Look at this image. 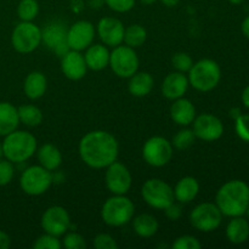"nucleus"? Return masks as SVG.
<instances>
[{"label": "nucleus", "mask_w": 249, "mask_h": 249, "mask_svg": "<svg viewBox=\"0 0 249 249\" xmlns=\"http://www.w3.org/2000/svg\"><path fill=\"white\" fill-rule=\"evenodd\" d=\"M191 225L202 232H211L216 230L223 221V213L214 203H201L195 207L190 214Z\"/></svg>", "instance_id": "nucleus-10"}, {"label": "nucleus", "mask_w": 249, "mask_h": 249, "mask_svg": "<svg viewBox=\"0 0 249 249\" xmlns=\"http://www.w3.org/2000/svg\"><path fill=\"white\" fill-rule=\"evenodd\" d=\"M163 4L168 7H173V6H177L179 4V0H162Z\"/></svg>", "instance_id": "nucleus-46"}, {"label": "nucleus", "mask_w": 249, "mask_h": 249, "mask_svg": "<svg viewBox=\"0 0 249 249\" xmlns=\"http://www.w3.org/2000/svg\"><path fill=\"white\" fill-rule=\"evenodd\" d=\"M215 201L223 215L242 216L249 204V186L242 180L228 181L219 189Z\"/></svg>", "instance_id": "nucleus-2"}, {"label": "nucleus", "mask_w": 249, "mask_h": 249, "mask_svg": "<svg viewBox=\"0 0 249 249\" xmlns=\"http://www.w3.org/2000/svg\"><path fill=\"white\" fill-rule=\"evenodd\" d=\"M62 247L67 249H85L87 248V242L84 237L77 232L66 233L62 240Z\"/></svg>", "instance_id": "nucleus-35"}, {"label": "nucleus", "mask_w": 249, "mask_h": 249, "mask_svg": "<svg viewBox=\"0 0 249 249\" xmlns=\"http://www.w3.org/2000/svg\"><path fill=\"white\" fill-rule=\"evenodd\" d=\"M147 38L146 29L140 24H131L124 31L123 41L130 48L135 49L142 45Z\"/></svg>", "instance_id": "nucleus-30"}, {"label": "nucleus", "mask_w": 249, "mask_h": 249, "mask_svg": "<svg viewBox=\"0 0 249 249\" xmlns=\"http://www.w3.org/2000/svg\"><path fill=\"white\" fill-rule=\"evenodd\" d=\"M229 1H230L231 4H233V5H238V4H242L245 0H229Z\"/></svg>", "instance_id": "nucleus-48"}, {"label": "nucleus", "mask_w": 249, "mask_h": 249, "mask_svg": "<svg viewBox=\"0 0 249 249\" xmlns=\"http://www.w3.org/2000/svg\"><path fill=\"white\" fill-rule=\"evenodd\" d=\"M192 123H194V133L196 138L203 141L212 142V141L218 140L224 133L223 123L218 117L213 114H199Z\"/></svg>", "instance_id": "nucleus-14"}, {"label": "nucleus", "mask_w": 249, "mask_h": 249, "mask_svg": "<svg viewBox=\"0 0 249 249\" xmlns=\"http://www.w3.org/2000/svg\"><path fill=\"white\" fill-rule=\"evenodd\" d=\"M118 152L119 146L116 138L107 131H90L79 142L80 158L94 169L107 168L116 162Z\"/></svg>", "instance_id": "nucleus-1"}, {"label": "nucleus", "mask_w": 249, "mask_h": 249, "mask_svg": "<svg viewBox=\"0 0 249 249\" xmlns=\"http://www.w3.org/2000/svg\"><path fill=\"white\" fill-rule=\"evenodd\" d=\"M141 2H142V4H146V5H151V4H153V2H156L157 1V0H140Z\"/></svg>", "instance_id": "nucleus-47"}, {"label": "nucleus", "mask_w": 249, "mask_h": 249, "mask_svg": "<svg viewBox=\"0 0 249 249\" xmlns=\"http://www.w3.org/2000/svg\"><path fill=\"white\" fill-rule=\"evenodd\" d=\"M61 247H62V243L60 242V240L50 233L40 236L33 243L34 249H61Z\"/></svg>", "instance_id": "nucleus-33"}, {"label": "nucleus", "mask_w": 249, "mask_h": 249, "mask_svg": "<svg viewBox=\"0 0 249 249\" xmlns=\"http://www.w3.org/2000/svg\"><path fill=\"white\" fill-rule=\"evenodd\" d=\"M48 80L41 72H32L27 75L23 84L24 94L28 99L38 100L45 94Z\"/></svg>", "instance_id": "nucleus-23"}, {"label": "nucleus", "mask_w": 249, "mask_h": 249, "mask_svg": "<svg viewBox=\"0 0 249 249\" xmlns=\"http://www.w3.org/2000/svg\"><path fill=\"white\" fill-rule=\"evenodd\" d=\"M195 139H196V135H195L194 130L182 129V130L178 131L174 138H173V145L178 150H187V148L194 145Z\"/></svg>", "instance_id": "nucleus-32"}, {"label": "nucleus", "mask_w": 249, "mask_h": 249, "mask_svg": "<svg viewBox=\"0 0 249 249\" xmlns=\"http://www.w3.org/2000/svg\"><path fill=\"white\" fill-rule=\"evenodd\" d=\"M153 84H155V80H153L152 75L150 73L136 72L135 74L130 77L128 89L129 92L134 96L142 97L150 94L151 90L153 89Z\"/></svg>", "instance_id": "nucleus-26"}, {"label": "nucleus", "mask_w": 249, "mask_h": 249, "mask_svg": "<svg viewBox=\"0 0 249 249\" xmlns=\"http://www.w3.org/2000/svg\"><path fill=\"white\" fill-rule=\"evenodd\" d=\"M221 79V70L215 61L203 58L194 63L189 71V83L198 91H211Z\"/></svg>", "instance_id": "nucleus-4"}, {"label": "nucleus", "mask_w": 249, "mask_h": 249, "mask_svg": "<svg viewBox=\"0 0 249 249\" xmlns=\"http://www.w3.org/2000/svg\"><path fill=\"white\" fill-rule=\"evenodd\" d=\"M198 191V181L192 177H185L178 181L174 189V197L180 203H189L196 198Z\"/></svg>", "instance_id": "nucleus-25"}, {"label": "nucleus", "mask_w": 249, "mask_h": 249, "mask_svg": "<svg viewBox=\"0 0 249 249\" xmlns=\"http://www.w3.org/2000/svg\"><path fill=\"white\" fill-rule=\"evenodd\" d=\"M141 195L143 201L156 209H165L174 203V190L160 179H150L143 184Z\"/></svg>", "instance_id": "nucleus-7"}, {"label": "nucleus", "mask_w": 249, "mask_h": 249, "mask_svg": "<svg viewBox=\"0 0 249 249\" xmlns=\"http://www.w3.org/2000/svg\"><path fill=\"white\" fill-rule=\"evenodd\" d=\"M19 122L27 126H36L43 121V113L34 105H22L17 108Z\"/></svg>", "instance_id": "nucleus-29"}, {"label": "nucleus", "mask_w": 249, "mask_h": 249, "mask_svg": "<svg viewBox=\"0 0 249 249\" xmlns=\"http://www.w3.org/2000/svg\"><path fill=\"white\" fill-rule=\"evenodd\" d=\"M2 156H4V153H2V143H0V160H1Z\"/></svg>", "instance_id": "nucleus-49"}, {"label": "nucleus", "mask_w": 249, "mask_h": 249, "mask_svg": "<svg viewBox=\"0 0 249 249\" xmlns=\"http://www.w3.org/2000/svg\"><path fill=\"white\" fill-rule=\"evenodd\" d=\"M226 237L233 245H242L249 238V223L242 216H233L226 228Z\"/></svg>", "instance_id": "nucleus-24"}, {"label": "nucleus", "mask_w": 249, "mask_h": 249, "mask_svg": "<svg viewBox=\"0 0 249 249\" xmlns=\"http://www.w3.org/2000/svg\"><path fill=\"white\" fill-rule=\"evenodd\" d=\"M95 28L88 21H78L67 31V44L71 50L82 51L91 45Z\"/></svg>", "instance_id": "nucleus-15"}, {"label": "nucleus", "mask_w": 249, "mask_h": 249, "mask_svg": "<svg viewBox=\"0 0 249 249\" xmlns=\"http://www.w3.org/2000/svg\"><path fill=\"white\" fill-rule=\"evenodd\" d=\"M109 66L118 77L130 78L138 72L139 57L130 46L118 45L109 53Z\"/></svg>", "instance_id": "nucleus-9"}, {"label": "nucleus", "mask_w": 249, "mask_h": 249, "mask_svg": "<svg viewBox=\"0 0 249 249\" xmlns=\"http://www.w3.org/2000/svg\"><path fill=\"white\" fill-rule=\"evenodd\" d=\"M84 58L88 68L92 71H101L109 65V51L105 45L95 44L87 48Z\"/></svg>", "instance_id": "nucleus-21"}, {"label": "nucleus", "mask_w": 249, "mask_h": 249, "mask_svg": "<svg viewBox=\"0 0 249 249\" xmlns=\"http://www.w3.org/2000/svg\"><path fill=\"white\" fill-rule=\"evenodd\" d=\"M165 215L170 219V220H178L181 215V207L179 204L172 203L168 208L164 209Z\"/></svg>", "instance_id": "nucleus-41"}, {"label": "nucleus", "mask_w": 249, "mask_h": 249, "mask_svg": "<svg viewBox=\"0 0 249 249\" xmlns=\"http://www.w3.org/2000/svg\"><path fill=\"white\" fill-rule=\"evenodd\" d=\"M53 184V174L41 165H32L21 175L19 185L24 194L29 196H40L50 189Z\"/></svg>", "instance_id": "nucleus-6"}, {"label": "nucleus", "mask_w": 249, "mask_h": 249, "mask_svg": "<svg viewBox=\"0 0 249 249\" xmlns=\"http://www.w3.org/2000/svg\"><path fill=\"white\" fill-rule=\"evenodd\" d=\"M105 2L116 12H128L135 5V0H105Z\"/></svg>", "instance_id": "nucleus-40"}, {"label": "nucleus", "mask_w": 249, "mask_h": 249, "mask_svg": "<svg viewBox=\"0 0 249 249\" xmlns=\"http://www.w3.org/2000/svg\"><path fill=\"white\" fill-rule=\"evenodd\" d=\"M12 46L19 53L36 50L41 41V29L32 22L22 21L15 27L11 36Z\"/></svg>", "instance_id": "nucleus-8"}, {"label": "nucleus", "mask_w": 249, "mask_h": 249, "mask_svg": "<svg viewBox=\"0 0 249 249\" xmlns=\"http://www.w3.org/2000/svg\"><path fill=\"white\" fill-rule=\"evenodd\" d=\"M36 151V139L28 131L15 130L5 136L2 153L12 163H23Z\"/></svg>", "instance_id": "nucleus-3"}, {"label": "nucleus", "mask_w": 249, "mask_h": 249, "mask_svg": "<svg viewBox=\"0 0 249 249\" xmlns=\"http://www.w3.org/2000/svg\"><path fill=\"white\" fill-rule=\"evenodd\" d=\"M172 247L174 249H199L202 247V245L194 236L185 235L177 238Z\"/></svg>", "instance_id": "nucleus-37"}, {"label": "nucleus", "mask_w": 249, "mask_h": 249, "mask_svg": "<svg viewBox=\"0 0 249 249\" xmlns=\"http://www.w3.org/2000/svg\"><path fill=\"white\" fill-rule=\"evenodd\" d=\"M124 26L119 19L113 17H105L97 24V33L102 43L107 46L121 45L124 39Z\"/></svg>", "instance_id": "nucleus-17"}, {"label": "nucleus", "mask_w": 249, "mask_h": 249, "mask_svg": "<svg viewBox=\"0 0 249 249\" xmlns=\"http://www.w3.org/2000/svg\"><path fill=\"white\" fill-rule=\"evenodd\" d=\"M172 63L174 66L175 70L178 72H189L191 70V67L194 66V61H192V57L190 55H187L186 53H178L173 56Z\"/></svg>", "instance_id": "nucleus-34"}, {"label": "nucleus", "mask_w": 249, "mask_h": 249, "mask_svg": "<svg viewBox=\"0 0 249 249\" xmlns=\"http://www.w3.org/2000/svg\"><path fill=\"white\" fill-rule=\"evenodd\" d=\"M71 219L68 215L67 211L63 207L53 206L50 207L44 212L41 216V228L45 231V233L50 235L62 236L65 235L66 231L70 229Z\"/></svg>", "instance_id": "nucleus-12"}, {"label": "nucleus", "mask_w": 249, "mask_h": 249, "mask_svg": "<svg viewBox=\"0 0 249 249\" xmlns=\"http://www.w3.org/2000/svg\"><path fill=\"white\" fill-rule=\"evenodd\" d=\"M41 41L62 57L71 49L67 44V29L60 22H53L41 31Z\"/></svg>", "instance_id": "nucleus-16"}, {"label": "nucleus", "mask_w": 249, "mask_h": 249, "mask_svg": "<svg viewBox=\"0 0 249 249\" xmlns=\"http://www.w3.org/2000/svg\"><path fill=\"white\" fill-rule=\"evenodd\" d=\"M135 207L124 195H114L105 202L101 211L102 220L109 226H123L133 219Z\"/></svg>", "instance_id": "nucleus-5"}, {"label": "nucleus", "mask_w": 249, "mask_h": 249, "mask_svg": "<svg viewBox=\"0 0 249 249\" xmlns=\"http://www.w3.org/2000/svg\"><path fill=\"white\" fill-rule=\"evenodd\" d=\"M15 169L12 162L10 160H0V186H5V185L10 184L14 178Z\"/></svg>", "instance_id": "nucleus-38"}, {"label": "nucleus", "mask_w": 249, "mask_h": 249, "mask_svg": "<svg viewBox=\"0 0 249 249\" xmlns=\"http://www.w3.org/2000/svg\"><path fill=\"white\" fill-rule=\"evenodd\" d=\"M19 124L18 112L14 105L0 102V136H6L15 131Z\"/></svg>", "instance_id": "nucleus-22"}, {"label": "nucleus", "mask_w": 249, "mask_h": 249, "mask_svg": "<svg viewBox=\"0 0 249 249\" xmlns=\"http://www.w3.org/2000/svg\"><path fill=\"white\" fill-rule=\"evenodd\" d=\"M61 70L68 79L79 80L87 74L88 66L85 63L84 56L79 51L70 50L62 56Z\"/></svg>", "instance_id": "nucleus-18"}, {"label": "nucleus", "mask_w": 249, "mask_h": 249, "mask_svg": "<svg viewBox=\"0 0 249 249\" xmlns=\"http://www.w3.org/2000/svg\"><path fill=\"white\" fill-rule=\"evenodd\" d=\"M246 214H247L248 218H249V204H248V207H247V211H246Z\"/></svg>", "instance_id": "nucleus-50"}, {"label": "nucleus", "mask_w": 249, "mask_h": 249, "mask_svg": "<svg viewBox=\"0 0 249 249\" xmlns=\"http://www.w3.org/2000/svg\"><path fill=\"white\" fill-rule=\"evenodd\" d=\"M39 12V4L36 0H21L17 6V14L22 21L32 22Z\"/></svg>", "instance_id": "nucleus-31"}, {"label": "nucleus", "mask_w": 249, "mask_h": 249, "mask_svg": "<svg viewBox=\"0 0 249 249\" xmlns=\"http://www.w3.org/2000/svg\"><path fill=\"white\" fill-rule=\"evenodd\" d=\"M105 0H89V5L91 9H101Z\"/></svg>", "instance_id": "nucleus-45"}, {"label": "nucleus", "mask_w": 249, "mask_h": 249, "mask_svg": "<svg viewBox=\"0 0 249 249\" xmlns=\"http://www.w3.org/2000/svg\"><path fill=\"white\" fill-rule=\"evenodd\" d=\"M235 130L241 140L249 142V114H240L236 118Z\"/></svg>", "instance_id": "nucleus-36"}, {"label": "nucleus", "mask_w": 249, "mask_h": 249, "mask_svg": "<svg viewBox=\"0 0 249 249\" xmlns=\"http://www.w3.org/2000/svg\"><path fill=\"white\" fill-rule=\"evenodd\" d=\"M38 160L41 167L48 170H56L62 163L60 150L53 143H45L38 151Z\"/></svg>", "instance_id": "nucleus-27"}, {"label": "nucleus", "mask_w": 249, "mask_h": 249, "mask_svg": "<svg viewBox=\"0 0 249 249\" xmlns=\"http://www.w3.org/2000/svg\"><path fill=\"white\" fill-rule=\"evenodd\" d=\"M94 247L96 249H118V245L112 236L100 233L94 238Z\"/></svg>", "instance_id": "nucleus-39"}, {"label": "nucleus", "mask_w": 249, "mask_h": 249, "mask_svg": "<svg viewBox=\"0 0 249 249\" xmlns=\"http://www.w3.org/2000/svg\"><path fill=\"white\" fill-rule=\"evenodd\" d=\"M133 228L140 237L148 238L156 235L158 231V221L155 216L150 214H141L134 219Z\"/></svg>", "instance_id": "nucleus-28"}, {"label": "nucleus", "mask_w": 249, "mask_h": 249, "mask_svg": "<svg viewBox=\"0 0 249 249\" xmlns=\"http://www.w3.org/2000/svg\"><path fill=\"white\" fill-rule=\"evenodd\" d=\"M106 186L113 195H125L131 187V174L128 168L119 162H113L107 167Z\"/></svg>", "instance_id": "nucleus-13"}, {"label": "nucleus", "mask_w": 249, "mask_h": 249, "mask_svg": "<svg viewBox=\"0 0 249 249\" xmlns=\"http://www.w3.org/2000/svg\"><path fill=\"white\" fill-rule=\"evenodd\" d=\"M241 29H242V33L246 38L249 39V16L246 17L242 22V26H241Z\"/></svg>", "instance_id": "nucleus-43"}, {"label": "nucleus", "mask_w": 249, "mask_h": 249, "mask_svg": "<svg viewBox=\"0 0 249 249\" xmlns=\"http://www.w3.org/2000/svg\"><path fill=\"white\" fill-rule=\"evenodd\" d=\"M242 102L246 107L249 109V85L243 90L242 92Z\"/></svg>", "instance_id": "nucleus-44"}, {"label": "nucleus", "mask_w": 249, "mask_h": 249, "mask_svg": "<svg viewBox=\"0 0 249 249\" xmlns=\"http://www.w3.org/2000/svg\"><path fill=\"white\" fill-rule=\"evenodd\" d=\"M143 160L152 167H164L173 158V146L162 136L148 139L142 148Z\"/></svg>", "instance_id": "nucleus-11"}, {"label": "nucleus", "mask_w": 249, "mask_h": 249, "mask_svg": "<svg viewBox=\"0 0 249 249\" xmlns=\"http://www.w3.org/2000/svg\"><path fill=\"white\" fill-rule=\"evenodd\" d=\"M170 117L179 125H190L196 118V108L190 100L180 97L170 107Z\"/></svg>", "instance_id": "nucleus-20"}, {"label": "nucleus", "mask_w": 249, "mask_h": 249, "mask_svg": "<svg viewBox=\"0 0 249 249\" xmlns=\"http://www.w3.org/2000/svg\"><path fill=\"white\" fill-rule=\"evenodd\" d=\"M10 247V237L6 232L0 230V249H7Z\"/></svg>", "instance_id": "nucleus-42"}, {"label": "nucleus", "mask_w": 249, "mask_h": 249, "mask_svg": "<svg viewBox=\"0 0 249 249\" xmlns=\"http://www.w3.org/2000/svg\"><path fill=\"white\" fill-rule=\"evenodd\" d=\"M189 84V78L184 73L173 72L165 77L162 84V92L169 100L180 99L186 94Z\"/></svg>", "instance_id": "nucleus-19"}]
</instances>
